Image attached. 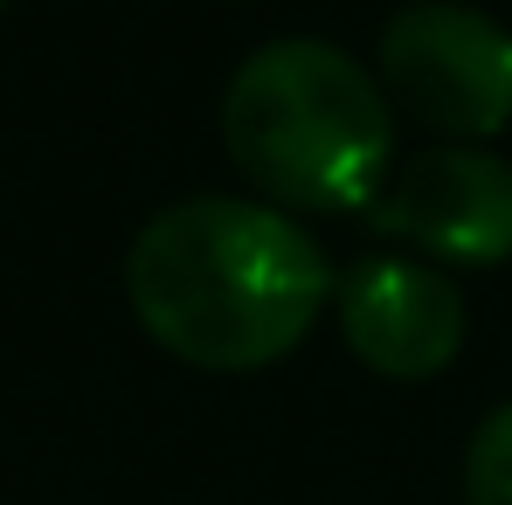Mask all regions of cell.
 <instances>
[{
	"instance_id": "1",
	"label": "cell",
	"mask_w": 512,
	"mask_h": 505,
	"mask_svg": "<svg viewBox=\"0 0 512 505\" xmlns=\"http://www.w3.org/2000/svg\"><path fill=\"white\" fill-rule=\"evenodd\" d=\"M125 298L167 353L236 374L291 353L333 298V263L277 201L187 194L139 222Z\"/></svg>"
},
{
	"instance_id": "5",
	"label": "cell",
	"mask_w": 512,
	"mask_h": 505,
	"mask_svg": "<svg viewBox=\"0 0 512 505\" xmlns=\"http://www.w3.org/2000/svg\"><path fill=\"white\" fill-rule=\"evenodd\" d=\"M340 326L374 374L429 381L464 346V291L423 256H360L340 277Z\"/></svg>"
},
{
	"instance_id": "2",
	"label": "cell",
	"mask_w": 512,
	"mask_h": 505,
	"mask_svg": "<svg viewBox=\"0 0 512 505\" xmlns=\"http://www.w3.org/2000/svg\"><path fill=\"white\" fill-rule=\"evenodd\" d=\"M222 146L277 208H367L395 153V111L340 42L277 35L222 90Z\"/></svg>"
},
{
	"instance_id": "7",
	"label": "cell",
	"mask_w": 512,
	"mask_h": 505,
	"mask_svg": "<svg viewBox=\"0 0 512 505\" xmlns=\"http://www.w3.org/2000/svg\"><path fill=\"white\" fill-rule=\"evenodd\" d=\"M0 7H7V0H0Z\"/></svg>"
},
{
	"instance_id": "6",
	"label": "cell",
	"mask_w": 512,
	"mask_h": 505,
	"mask_svg": "<svg viewBox=\"0 0 512 505\" xmlns=\"http://www.w3.org/2000/svg\"><path fill=\"white\" fill-rule=\"evenodd\" d=\"M464 499L471 505H512V402L485 409L464 443Z\"/></svg>"
},
{
	"instance_id": "4",
	"label": "cell",
	"mask_w": 512,
	"mask_h": 505,
	"mask_svg": "<svg viewBox=\"0 0 512 505\" xmlns=\"http://www.w3.org/2000/svg\"><path fill=\"white\" fill-rule=\"evenodd\" d=\"M374 229L429 250L436 263H506L512 167L485 146H429L374 194Z\"/></svg>"
},
{
	"instance_id": "3",
	"label": "cell",
	"mask_w": 512,
	"mask_h": 505,
	"mask_svg": "<svg viewBox=\"0 0 512 505\" xmlns=\"http://www.w3.org/2000/svg\"><path fill=\"white\" fill-rule=\"evenodd\" d=\"M381 77L450 146L485 139L512 111V28L471 0H409L381 28Z\"/></svg>"
}]
</instances>
